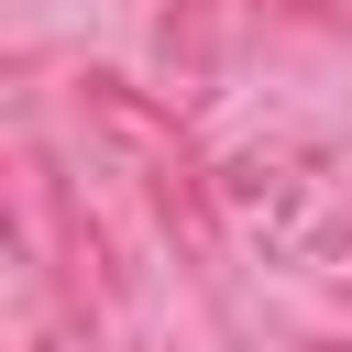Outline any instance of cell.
Returning <instances> with one entry per match:
<instances>
[]
</instances>
